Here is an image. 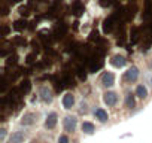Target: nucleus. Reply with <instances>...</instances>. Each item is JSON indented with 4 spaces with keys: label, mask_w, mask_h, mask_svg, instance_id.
Listing matches in <instances>:
<instances>
[{
    "label": "nucleus",
    "mask_w": 152,
    "mask_h": 143,
    "mask_svg": "<svg viewBox=\"0 0 152 143\" xmlns=\"http://www.w3.org/2000/svg\"><path fill=\"white\" fill-rule=\"evenodd\" d=\"M34 121H36V113H33V112H27L21 118L23 125H31V124H34Z\"/></svg>",
    "instance_id": "6"
},
{
    "label": "nucleus",
    "mask_w": 152,
    "mask_h": 143,
    "mask_svg": "<svg viewBox=\"0 0 152 143\" xmlns=\"http://www.w3.org/2000/svg\"><path fill=\"white\" fill-rule=\"evenodd\" d=\"M134 104H136V101H134V96L130 93V94H127V98H125V106L127 107H134Z\"/></svg>",
    "instance_id": "14"
},
{
    "label": "nucleus",
    "mask_w": 152,
    "mask_h": 143,
    "mask_svg": "<svg viewBox=\"0 0 152 143\" xmlns=\"http://www.w3.org/2000/svg\"><path fill=\"white\" fill-rule=\"evenodd\" d=\"M81 112H84V113L87 112V104L85 103H81Z\"/></svg>",
    "instance_id": "16"
},
{
    "label": "nucleus",
    "mask_w": 152,
    "mask_h": 143,
    "mask_svg": "<svg viewBox=\"0 0 152 143\" xmlns=\"http://www.w3.org/2000/svg\"><path fill=\"white\" fill-rule=\"evenodd\" d=\"M103 101L107 104V106H115L116 103H118V94L116 93H106L104 96H103Z\"/></svg>",
    "instance_id": "3"
},
{
    "label": "nucleus",
    "mask_w": 152,
    "mask_h": 143,
    "mask_svg": "<svg viewBox=\"0 0 152 143\" xmlns=\"http://www.w3.org/2000/svg\"><path fill=\"white\" fill-rule=\"evenodd\" d=\"M58 143H69V139H67V136H60V139H58Z\"/></svg>",
    "instance_id": "15"
},
{
    "label": "nucleus",
    "mask_w": 152,
    "mask_h": 143,
    "mask_svg": "<svg viewBox=\"0 0 152 143\" xmlns=\"http://www.w3.org/2000/svg\"><path fill=\"white\" fill-rule=\"evenodd\" d=\"M136 96H137L139 98H146V97H148V90H146V87L139 85V87L136 88Z\"/></svg>",
    "instance_id": "13"
},
{
    "label": "nucleus",
    "mask_w": 152,
    "mask_h": 143,
    "mask_svg": "<svg viewBox=\"0 0 152 143\" xmlns=\"http://www.w3.org/2000/svg\"><path fill=\"white\" fill-rule=\"evenodd\" d=\"M57 113L55 112H51L49 115H48V118H46V121H45V128H48V130H52L55 125H57Z\"/></svg>",
    "instance_id": "5"
},
{
    "label": "nucleus",
    "mask_w": 152,
    "mask_h": 143,
    "mask_svg": "<svg viewBox=\"0 0 152 143\" xmlns=\"http://www.w3.org/2000/svg\"><path fill=\"white\" fill-rule=\"evenodd\" d=\"M113 84H115V75L110 73V72H106L102 76V85L103 87H112Z\"/></svg>",
    "instance_id": "4"
},
{
    "label": "nucleus",
    "mask_w": 152,
    "mask_h": 143,
    "mask_svg": "<svg viewBox=\"0 0 152 143\" xmlns=\"http://www.w3.org/2000/svg\"><path fill=\"white\" fill-rule=\"evenodd\" d=\"M94 124L93 122H88V121H85L84 124H82V131L85 133V134H93L94 133Z\"/></svg>",
    "instance_id": "12"
},
{
    "label": "nucleus",
    "mask_w": 152,
    "mask_h": 143,
    "mask_svg": "<svg viewBox=\"0 0 152 143\" xmlns=\"http://www.w3.org/2000/svg\"><path fill=\"white\" fill-rule=\"evenodd\" d=\"M73 104H75V97L67 93V94L63 97V106H64V109H72Z\"/></svg>",
    "instance_id": "9"
},
{
    "label": "nucleus",
    "mask_w": 152,
    "mask_h": 143,
    "mask_svg": "<svg viewBox=\"0 0 152 143\" xmlns=\"http://www.w3.org/2000/svg\"><path fill=\"white\" fill-rule=\"evenodd\" d=\"M137 78H139V69H137V67H131V69H128V70L125 72V75H124V81L128 82V84L137 81Z\"/></svg>",
    "instance_id": "1"
},
{
    "label": "nucleus",
    "mask_w": 152,
    "mask_h": 143,
    "mask_svg": "<svg viewBox=\"0 0 152 143\" xmlns=\"http://www.w3.org/2000/svg\"><path fill=\"white\" fill-rule=\"evenodd\" d=\"M39 93H40V98H42L45 103H49V101L52 100V94H51V91H49L46 87H42Z\"/></svg>",
    "instance_id": "10"
},
{
    "label": "nucleus",
    "mask_w": 152,
    "mask_h": 143,
    "mask_svg": "<svg viewBox=\"0 0 152 143\" xmlns=\"http://www.w3.org/2000/svg\"><path fill=\"white\" fill-rule=\"evenodd\" d=\"M5 136H6V130H2V131H0V139H5Z\"/></svg>",
    "instance_id": "17"
},
{
    "label": "nucleus",
    "mask_w": 152,
    "mask_h": 143,
    "mask_svg": "<svg viewBox=\"0 0 152 143\" xmlns=\"http://www.w3.org/2000/svg\"><path fill=\"white\" fill-rule=\"evenodd\" d=\"M33 143H36V142H33Z\"/></svg>",
    "instance_id": "18"
},
{
    "label": "nucleus",
    "mask_w": 152,
    "mask_h": 143,
    "mask_svg": "<svg viewBox=\"0 0 152 143\" xmlns=\"http://www.w3.org/2000/svg\"><path fill=\"white\" fill-rule=\"evenodd\" d=\"M24 137H26V134H24L23 131H15V133H12V136L9 137L8 143H23Z\"/></svg>",
    "instance_id": "7"
},
{
    "label": "nucleus",
    "mask_w": 152,
    "mask_h": 143,
    "mask_svg": "<svg viewBox=\"0 0 152 143\" xmlns=\"http://www.w3.org/2000/svg\"><path fill=\"white\" fill-rule=\"evenodd\" d=\"M76 118L75 116H66L64 118V130L67 131V133H72V131H75V128H76Z\"/></svg>",
    "instance_id": "2"
},
{
    "label": "nucleus",
    "mask_w": 152,
    "mask_h": 143,
    "mask_svg": "<svg viewBox=\"0 0 152 143\" xmlns=\"http://www.w3.org/2000/svg\"><path fill=\"white\" fill-rule=\"evenodd\" d=\"M125 63H127V60L124 57H121V55H113L112 60H110V64L115 66V67H124Z\"/></svg>",
    "instance_id": "8"
},
{
    "label": "nucleus",
    "mask_w": 152,
    "mask_h": 143,
    "mask_svg": "<svg viewBox=\"0 0 152 143\" xmlns=\"http://www.w3.org/2000/svg\"><path fill=\"white\" fill-rule=\"evenodd\" d=\"M94 116L100 121V122H106L107 121V112L104 110V109H102V107H99V109H96V112H94Z\"/></svg>",
    "instance_id": "11"
}]
</instances>
